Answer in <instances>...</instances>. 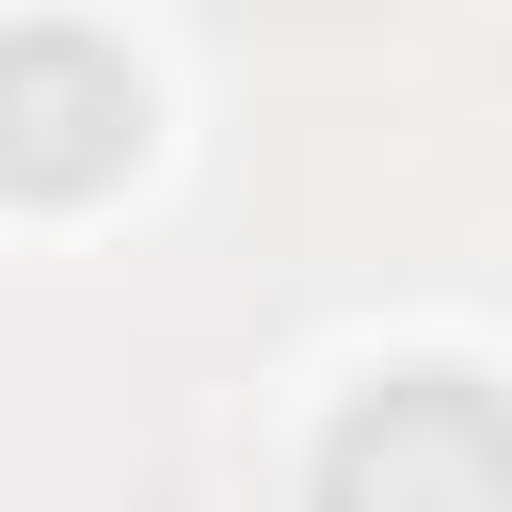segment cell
<instances>
[{
	"mask_svg": "<svg viewBox=\"0 0 512 512\" xmlns=\"http://www.w3.org/2000/svg\"><path fill=\"white\" fill-rule=\"evenodd\" d=\"M320 512H512V400L464 368H400L320 432Z\"/></svg>",
	"mask_w": 512,
	"mask_h": 512,
	"instance_id": "6da1fadb",
	"label": "cell"
},
{
	"mask_svg": "<svg viewBox=\"0 0 512 512\" xmlns=\"http://www.w3.org/2000/svg\"><path fill=\"white\" fill-rule=\"evenodd\" d=\"M144 144V80L96 32H16L0 48V176L16 192H96Z\"/></svg>",
	"mask_w": 512,
	"mask_h": 512,
	"instance_id": "7a4b0ae2",
	"label": "cell"
}]
</instances>
